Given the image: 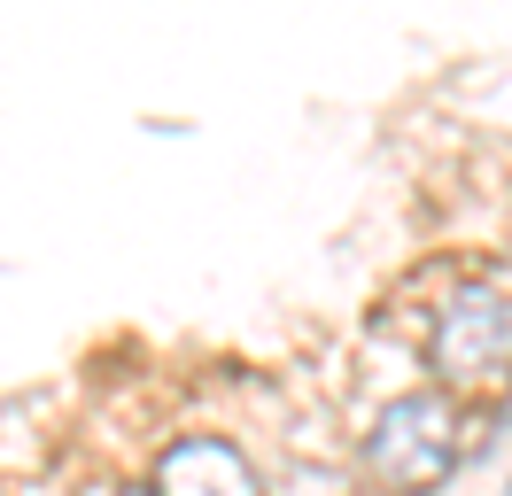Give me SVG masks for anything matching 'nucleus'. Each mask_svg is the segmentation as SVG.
I'll list each match as a JSON object with an SVG mask.
<instances>
[{"label": "nucleus", "mask_w": 512, "mask_h": 496, "mask_svg": "<svg viewBox=\"0 0 512 496\" xmlns=\"http://www.w3.org/2000/svg\"><path fill=\"white\" fill-rule=\"evenodd\" d=\"M365 473L388 496H427L458 473V403L443 388H412V396L381 403V419L365 427Z\"/></svg>", "instance_id": "f257e3e1"}, {"label": "nucleus", "mask_w": 512, "mask_h": 496, "mask_svg": "<svg viewBox=\"0 0 512 496\" xmlns=\"http://www.w3.org/2000/svg\"><path fill=\"white\" fill-rule=\"evenodd\" d=\"M427 357L450 388H489L512 365V295L489 279H466L443 295V318L427 334Z\"/></svg>", "instance_id": "f03ea898"}, {"label": "nucleus", "mask_w": 512, "mask_h": 496, "mask_svg": "<svg viewBox=\"0 0 512 496\" xmlns=\"http://www.w3.org/2000/svg\"><path fill=\"white\" fill-rule=\"evenodd\" d=\"M148 489L156 496H264V481H256L241 442H225V434H179L156 458Z\"/></svg>", "instance_id": "7ed1b4c3"}, {"label": "nucleus", "mask_w": 512, "mask_h": 496, "mask_svg": "<svg viewBox=\"0 0 512 496\" xmlns=\"http://www.w3.org/2000/svg\"><path fill=\"white\" fill-rule=\"evenodd\" d=\"M86 496H156V489H117V481H101V489H86Z\"/></svg>", "instance_id": "20e7f679"}, {"label": "nucleus", "mask_w": 512, "mask_h": 496, "mask_svg": "<svg viewBox=\"0 0 512 496\" xmlns=\"http://www.w3.org/2000/svg\"><path fill=\"white\" fill-rule=\"evenodd\" d=\"M497 419H505V427H512V396H505V411H497Z\"/></svg>", "instance_id": "39448f33"}, {"label": "nucleus", "mask_w": 512, "mask_h": 496, "mask_svg": "<svg viewBox=\"0 0 512 496\" xmlns=\"http://www.w3.org/2000/svg\"><path fill=\"white\" fill-rule=\"evenodd\" d=\"M505 496H512V481H505Z\"/></svg>", "instance_id": "423d86ee"}]
</instances>
